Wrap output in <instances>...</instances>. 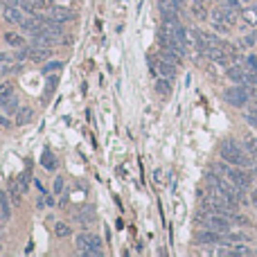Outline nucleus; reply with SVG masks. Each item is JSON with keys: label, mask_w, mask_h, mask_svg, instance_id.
<instances>
[{"label": "nucleus", "mask_w": 257, "mask_h": 257, "mask_svg": "<svg viewBox=\"0 0 257 257\" xmlns=\"http://www.w3.org/2000/svg\"><path fill=\"white\" fill-rule=\"evenodd\" d=\"M219 156H221V160L237 167H253V163H255V158L246 151L244 145H239L235 140H224L219 147Z\"/></svg>", "instance_id": "obj_1"}, {"label": "nucleus", "mask_w": 257, "mask_h": 257, "mask_svg": "<svg viewBox=\"0 0 257 257\" xmlns=\"http://www.w3.org/2000/svg\"><path fill=\"white\" fill-rule=\"evenodd\" d=\"M214 171L221 174V176H226L230 183H235L237 187H242V190H248L251 183H253L251 174H246L244 167H239V169H237V165L232 167L230 163H226V160H224V163H217V165H214Z\"/></svg>", "instance_id": "obj_2"}, {"label": "nucleus", "mask_w": 257, "mask_h": 257, "mask_svg": "<svg viewBox=\"0 0 257 257\" xmlns=\"http://www.w3.org/2000/svg\"><path fill=\"white\" fill-rule=\"evenodd\" d=\"M224 97H226V102H228L230 106H235V108H244L246 102H248V97H251V91H248L244 84H239V86L228 88V91L224 92Z\"/></svg>", "instance_id": "obj_3"}, {"label": "nucleus", "mask_w": 257, "mask_h": 257, "mask_svg": "<svg viewBox=\"0 0 257 257\" xmlns=\"http://www.w3.org/2000/svg\"><path fill=\"white\" fill-rule=\"evenodd\" d=\"M77 248L84 255H91L92 251H102V239L91 232H81V235H77Z\"/></svg>", "instance_id": "obj_4"}, {"label": "nucleus", "mask_w": 257, "mask_h": 257, "mask_svg": "<svg viewBox=\"0 0 257 257\" xmlns=\"http://www.w3.org/2000/svg\"><path fill=\"white\" fill-rule=\"evenodd\" d=\"M197 242L198 244H205V246H210V244H224V232H217V230H212V228H208V230H201L197 235Z\"/></svg>", "instance_id": "obj_5"}, {"label": "nucleus", "mask_w": 257, "mask_h": 257, "mask_svg": "<svg viewBox=\"0 0 257 257\" xmlns=\"http://www.w3.org/2000/svg\"><path fill=\"white\" fill-rule=\"evenodd\" d=\"M50 50H52V47L34 45V47H30V54H27V59L34 61V63H39V61H43V59H47V57H50Z\"/></svg>", "instance_id": "obj_6"}, {"label": "nucleus", "mask_w": 257, "mask_h": 257, "mask_svg": "<svg viewBox=\"0 0 257 257\" xmlns=\"http://www.w3.org/2000/svg\"><path fill=\"white\" fill-rule=\"evenodd\" d=\"M251 235L248 232H226L224 235V244H248Z\"/></svg>", "instance_id": "obj_7"}, {"label": "nucleus", "mask_w": 257, "mask_h": 257, "mask_svg": "<svg viewBox=\"0 0 257 257\" xmlns=\"http://www.w3.org/2000/svg\"><path fill=\"white\" fill-rule=\"evenodd\" d=\"M50 18L54 20H59V23H66V20H70L75 16L70 9H61V7H54V9H50V14H47Z\"/></svg>", "instance_id": "obj_8"}, {"label": "nucleus", "mask_w": 257, "mask_h": 257, "mask_svg": "<svg viewBox=\"0 0 257 257\" xmlns=\"http://www.w3.org/2000/svg\"><path fill=\"white\" fill-rule=\"evenodd\" d=\"M5 18L9 20V23H23V12H20L18 7H14V5H7L5 7Z\"/></svg>", "instance_id": "obj_9"}, {"label": "nucleus", "mask_w": 257, "mask_h": 257, "mask_svg": "<svg viewBox=\"0 0 257 257\" xmlns=\"http://www.w3.org/2000/svg\"><path fill=\"white\" fill-rule=\"evenodd\" d=\"M32 118H34L32 108H18V113H16V124L25 126V124H30V122H32Z\"/></svg>", "instance_id": "obj_10"}, {"label": "nucleus", "mask_w": 257, "mask_h": 257, "mask_svg": "<svg viewBox=\"0 0 257 257\" xmlns=\"http://www.w3.org/2000/svg\"><path fill=\"white\" fill-rule=\"evenodd\" d=\"M153 70H158L167 79H171V77L176 75V66H171V63H167V61H163V59H158V68H153Z\"/></svg>", "instance_id": "obj_11"}, {"label": "nucleus", "mask_w": 257, "mask_h": 257, "mask_svg": "<svg viewBox=\"0 0 257 257\" xmlns=\"http://www.w3.org/2000/svg\"><path fill=\"white\" fill-rule=\"evenodd\" d=\"M156 92L158 95H163V97H169V92H171V84L167 77H158L156 79Z\"/></svg>", "instance_id": "obj_12"}, {"label": "nucleus", "mask_w": 257, "mask_h": 257, "mask_svg": "<svg viewBox=\"0 0 257 257\" xmlns=\"http://www.w3.org/2000/svg\"><path fill=\"white\" fill-rule=\"evenodd\" d=\"M5 41H7V45H12V47H25V39H23L20 34L7 32L5 34Z\"/></svg>", "instance_id": "obj_13"}, {"label": "nucleus", "mask_w": 257, "mask_h": 257, "mask_svg": "<svg viewBox=\"0 0 257 257\" xmlns=\"http://www.w3.org/2000/svg\"><path fill=\"white\" fill-rule=\"evenodd\" d=\"M41 165L45 167V169H50V171H54L57 167H59V160L54 158V153H50V151H45L43 153V158H41Z\"/></svg>", "instance_id": "obj_14"}, {"label": "nucleus", "mask_w": 257, "mask_h": 257, "mask_svg": "<svg viewBox=\"0 0 257 257\" xmlns=\"http://www.w3.org/2000/svg\"><path fill=\"white\" fill-rule=\"evenodd\" d=\"M0 212H2L5 219L12 217V203H9V198H7L5 192H0Z\"/></svg>", "instance_id": "obj_15"}, {"label": "nucleus", "mask_w": 257, "mask_h": 257, "mask_svg": "<svg viewBox=\"0 0 257 257\" xmlns=\"http://www.w3.org/2000/svg\"><path fill=\"white\" fill-rule=\"evenodd\" d=\"M20 7L27 9V12H36L43 7V0H20Z\"/></svg>", "instance_id": "obj_16"}, {"label": "nucleus", "mask_w": 257, "mask_h": 257, "mask_svg": "<svg viewBox=\"0 0 257 257\" xmlns=\"http://www.w3.org/2000/svg\"><path fill=\"white\" fill-rule=\"evenodd\" d=\"M242 18H244L248 25H257V9H244V12H242Z\"/></svg>", "instance_id": "obj_17"}, {"label": "nucleus", "mask_w": 257, "mask_h": 257, "mask_svg": "<svg viewBox=\"0 0 257 257\" xmlns=\"http://www.w3.org/2000/svg\"><path fill=\"white\" fill-rule=\"evenodd\" d=\"M16 185H18L20 192H27V190H30V174H27V171H23V174L18 176V181H16Z\"/></svg>", "instance_id": "obj_18"}, {"label": "nucleus", "mask_w": 257, "mask_h": 257, "mask_svg": "<svg viewBox=\"0 0 257 257\" xmlns=\"http://www.w3.org/2000/svg\"><path fill=\"white\" fill-rule=\"evenodd\" d=\"M20 194H23V192L18 190V185H16V183H12V187H9V197H12L14 205H18V203H20Z\"/></svg>", "instance_id": "obj_19"}, {"label": "nucleus", "mask_w": 257, "mask_h": 257, "mask_svg": "<svg viewBox=\"0 0 257 257\" xmlns=\"http://www.w3.org/2000/svg\"><path fill=\"white\" fill-rule=\"evenodd\" d=\"M54 232H57V237H68V235H70V228H68L66 224H57L54 226Z\"/></svg>", "instance_id": "obj_20"}, {"label": "nucleus", "mask_w": 257, "mask_h": 257, "mask_svg": "<svg viewBox=\"0 0 257 257\" xmlns=\"http://www.w3.org/2000/svg\"><path fill=\"white\" fill-rule=\"evenodd\" d=\"M246 70L257 73V57L255 54H248V57H246Z\"/></svg>", "instance_id": "obj_21"}, {"label": "nucleus", "mask_w": 257, "mask_h": 257, "mask_svg": "<svg viewBox=\"0 0 257 257\" xmlns=\"http://www.w3.org/2000/svg\"><path fill=\"white\" fill-rule=\"evenodd\" d=\"M0 97H14V91L9 84H2L0 86Z\"/></svg>", "instance_id": "obj_22"}, {"label": "nucleus", "mask_w": 257, "mask_h": 257, "mask_svg": "<svg viewBox=\"0 0 257 257\" xmlns=\"http://www.w3.org/2000/svg\"><path fill=\"white\" fill-rule=\"evenodd\" d=\"M61 68H63V63H61V61H52V63L43 66V73H50V70H61Z\"/></svg>", "instance_id": "obj_23"}, {"label": "nucleus", "mask_w": 257, "mask_h": 257, "mask_svg": "<svg viewBox=\"0 0 257 257\" xmlns=\"http://www.w3.org/2000/svg\"><path fill=\"white\" fill-rule=\"evenodd\" d=\"M253 43H255V36H246V39H242V43H239V45H244V47H251Z\"/></svg>", "instance_id": "obj_24"}, {"label": "nucleus", "mask_w": 257, "mask_h": 257, "mask_svg": "<svg viewBox=\"0 0 257 257\" xmlns=\"http://www.w3.org/2000/svg\"><path fill=\"white\" fill-rule=\"evenodd\" d=\"M61 190H63V178H57V181H54V192L61 194Z\"/></svg>", "instance_id": "obj_25"}, {"label": "nucleus", "mask_w": 257, "mask_h": 257, "mask_svg": "<svg viewBox=\"0 0 257 257\" xmlns=\"http://www.w3.org/2000/svg\"><path fill=\"white\" fill-rule=\"evenodd\" d=\"M0 126H2V129H9V126H12V122H9L5 115H0Z\"/></svg>", "instance_id": "obj_26"}, {"label": "nucleus", "mask_w": 257, "mask_h": 257, "mask_svg": "<svg viewBox=\"0 0 257 257\" xmlns=\"http://www.w3.org/2000/svg\"><path fill=\"white\" fill-rule=\"evenodd\" d=\"M57 84H59V79H57V77H52V79H50V86H47V91L52 92L54 88H57Z\"/></svg>", "instance_id": "obj_27"}, {"label": "nucleus", "mask_w": 257, "mask_h": 257, "mask_svg": "<svg viewBox=\"0 0 257 257\" xmlns=\"http://www.w3.org/2000/svg\"><path fill=\"white\" fill-rule=\"evenodd\" d=\"M14 57H9V54H0V61H12Z\"/></svg>", "instance_id": "obj_28"}, {"label": "nucleus", "mask_w": 257, "mask_h": 257, "mask_svg": "<svg viewBox=\"0 0 257 257\" xmlns=\"http://www.w3.org/2000/svg\"><path fill=\"white\" fill-rule=\"evenodd\" d=\"M253 203H255V208H257V190L253 192Z\"/></svg>", "instance_id": "obj_29"}, {"label": "nucleus", "mask_w": 257, "mask_h": 257, "mask_svg": "<svg viewBox=\"0 0 257 257\" xmlns=\"http://www.w3.org/2000/svg\"><path fill=\"white\" fill-rule=\"evenodd\" d=\"M2 219L5 217H2V212H0V230H2Z\"/></svg>", "instance_id": "obj_30"}, {"label": "nucleus", "mask_w": 257, "mask_h": 257, "mask_svg": "<svg viewBox=\"0 0 257 257\" xmlns=\"http://www.w3.org/2000/svg\"><path fill=\"white\" fill-rule=\"evenodd\" d=\"M239 2H251V0H239Z\"/></svg>", "instance_id": "obj_31"}, {"label": "nucleus", "mask_w": 257, "mask_h": 257, "mask_svg": "<svg viewBox=\"0 0 257 257\" xmlns=\"http://www.w3.org/2000/svg\"><path fill=\"white\" fill-rule=\"evenodd\" d=\"M0 248H2V246H0Z\"/></svg>", "instance_id": "obj_32"}]
</instances>
